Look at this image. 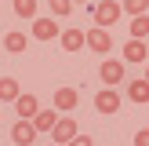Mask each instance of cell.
<instances>
[{
	"mask_svg": "<svg viewBox=\"0 0 149 146\" xmlns=\"http://www.w3.org/2000/svg\"><path fill=\"white\" fill-rule=\"evenodd\" d=\"M146 80H149V69H146Z\"/></svg>",
	"mask_w": 149,
	"mask_h": 146,
	"instance_id": "603a6c76",
	"label": "cell"
},
{
	"mask_svg": "<svg viewBox=\"0 0 149 146\" xmlns=\"http://www.w3.org/2000/svg\"><path fill=\"white\" fill-rule=\"evenodd\" d=\"M69 146H95V139H91V135H84V131H80V135H77V139H73V142H69Z\"/></svg>",
	"mask_w": 149,
	"mask_h": 146,
	"instance_id": "ffe728a7",
	"label": "cell"
},
{
	"mask_svg": "<svg viewBox=\"0 0 149 146\" xmlns=\"http://www.w3.org/2000/svg\"><path fill=\"white\" fill-rule=\"evenodd\" d=\"M15 110H18V117H22V121H33V117L40 113V102H36V95L22 91V95H18V102H15Z\"/></svg>",
	"mask_w": 149,
	"mask_h": 146,
	"instance_id": "ba28073f",
	"label": "cell"
},
{
	"mask_svg": "<svg viewBox=\"0 0 149 146\" xmlns=\"http://www.w3.org/2000/svg\"><path fill=\"white\" fill-rule=\"evenodd\" d=\"M77 102H80V91H77V88H58V91H55V110H62V113L77 110Z\"/></svg>",
	"mask_w": 149,
	"mask_h": 146,
	"instance_id": "9c48e42d",
	"label": "cell"
},
{
	"mask_svg": "<svg viewBox=\"0 0 149 146\" xmlns=\"http://www.w3.org/2000/svg\"><path fill=\"white\" fill-rule=\"evenodd\" d=\"M124 62H149V44L146 40H127L124 44Z\"/></svg>",
	"mask_w": 149,
	"mask_h": 146,
	"instance_id": "30bf717a",
	"label": "cell"
},
{
	"mask_svg": "<svg viewBox=\"0 0 149 146\" xmlns=\"http://www.w3.org/2000/svg\"><path fill=\"white\" fill-rule=\"evenodd\" d=\"M18 18H36V0H11Z\"/></svg>",
	"mask_w": 149,
	"mask_h": 146,
	"instance_id": "e0dca14e",
	"label": "cell"
},
{
	"mask_svg": "<svg viewBox=\"0 0 149 146\" xmlns=\"http://www.w3.org/2000/svg\"><path fill=\"white\" fill-rule=\"evenodd\" d=\"M18 95H22L18 80L15 77H0V102H18Z\"/></svg>",
	"mask_w": 149,
	"mask_h": 146,
	"instance_id": "4fadbf2b",
	"label": "cell"
},
{
	"mask_svg": "<svg viewBox=\"0 0 149 146\" xmlns=\"http://www.w3.org/2000/svg\"><path fill=\"white\" fill-rule=\"evenodd\" d=\"M91 15H95V26L109 29V26H116V18L124 15V4H116V0H98V4H91Z\"/></svg>",
	"mask_w": 149,
	"mask_h": 146,
	"instance_id": "6da1fadb",
	"label": "cell"
},
{
	"mask_svg": "<svg viewBox=\"0 0 149 146\" xmlns=\"http://www.w3.org/2000/svg\"><path fill=\"white\" fill-rule=\"evenodd\" d=\"M58 40H62L65 51H80V48H87V33H84V29H62V36H58Z\"/></svg>",
	"mask_w": 149,
	"mask_h": 146,
	"instance_id": "8fae6325",
	"label": "cell"
},
{
	"mask_svg": "<svg viewBox=\"0 0 149 146\" xmlns=\"http://www.w3.org/2000/svg\"><path fill=\"white\" fill-rule=\"evenodd\" d=\"M146 36H149V15L131 18V40H146Z\"/></svg>",
	"mask_w": 149,
	"mask_h": 146,
	"instance_id": "2e32d148",
	"label": "cell"
},
{
	"mask_svg": "<svg viewBox=\"0 0 149 146\" xmlns=\"http://www.w3.org/2000/svg\"><path fill=\"white\" fill-rule=\"evenodd\" d=\"M98 77H102V84H106V88L120 84V80H124V58H102Z\"/></svg>",
	"mask_w": 149,
	"mask_h": 146,
	"instance_id": "7a4b0ae2",
	"label": "cell"
},
{
	"mask_svg": "<svg viewBox=\"0 0 149 146\" xmlns=\"http://www.w3.org/2000/svg\"><path fill=\"white\" fill-rule=\"evenodd\" d=\"M146 11H149V0H124V15H131V18H138Z\"/></svg>",
	"mask_w": 149,
	"mask_h": 146,
	"instance_id": "ac0fdd59",
	"label": "cell"
},
{
	"mask_svg": "<svg viewBox=\"0 0 149 146\" xmlns=\"http://www.w3.org/2000/svg\"><path fill=\"white\" fill-rule=\"evenodd\" d=\"M73 4H84V7H91V0H73Z\"/></svg>",
	"mask_w": 149,
	"mask_h": 146,
	"instance_id": "7402d4cb",
	"label": "cell"
},
{
	"mask_svg": "<svg viewBox=\"0 0 149 146\" xmlns=\"http://www.w3.org/2000/svg\"><path fill=\"white\" fill-rule=\"evenodd\" d=\"M127 99L138 102V106L149 102V80H146V77H138V80H131V84H127Z\"/></svg>",
	"mask_w": 149,
	"mask_h": 146,
	"instance_id": "7c38bea8",
	"label": "cell"
},
{
	"mask_svg": "<svg viewBox=\"0 0 149 146\" xmlns=\"http://www.w3.org/2000/svg\"><path fill=\"white\" fill-rule=\"evenodd\" d=\"M87 48L98 51V55H109V48H113V36H109V29L91 26V29H87Z\"/></svg>",
	"mask_w": 149,
	"mask_h": 146,
	"instance_id": "277c9868",
	"label": "cell"
},
{
	"mask_svg": "<svg viewBox=\"0 0 149 146\" xmlns=\"http://www.w3.org/2000/svg\"><path fill=\"white\" fill-rule=\"evenodd\" d=\"M135 146H149V128H142V131H135Z\"/></svg>",
	"mask_w": 149,
	"mask_h": 146,
	"instance_id": "44dd1931",
	"label": "cell"
},
{
	"mask_svg": "<svg viewBox=\"0 0 149 146\" xmlns=\"http://www.w3.org/2000/svg\"><path fill=\"white\" fill-rule=\"evenodd\" d=\"M47 7H51V15H55V18H62V15L73 11V0H47Z\"/></svg>",
	"mask_w": 149,
	"mask_h": 146,
	"instance_id": "d6986e66",
	"label": "cell"
},
{
	"mask_svg": "<svg viewBox=\"0 0 149 146\" xmlns=\"http://www.w3.org/2000/svg\"><path fill=\"white\" fill-rule=\"evenodd\" d=\"M62 121V117H55V110H40V113L33 117V124H36V131H55V124Z\"/></svg>",
	"mask_w": 149,
	"mask_h": 146,
	"instance_id": "5bb4252c",
	"label": "cell"
},
{
	"mask_svg": "<svg viewBox=\"0 0 149 146\" xmlns=\"http://www.w3.org/2000/svg\"><path fill=\"white\" fill-rule=\"evenodd\" d=\"M4 48L11 51V55H22V51H26V33H18V29H11V33L4 36Z\"/></svg>",
	"mask_w": 149,
	"mask_h": 146,
	"instance_id": "9a60e30c",
	"label": "cell"
},
{
	"mask_svg": "<svg viewBox=\"0 0 149 146\" xmlns=\"http://www.w3.org/2000/svg\"><path fill=\"white\" fill-rule=\"evenodd\" d=\"M33 36L36 40H55V36H62V29H58L55 18H33Z\"/></svg>",
	"mask_w": 149,
	"mask_h": 146,
	"instance_id": "52a82bcc",
	"label": "cell"
},
{
	"mask_svg": "<svg viewBox=\"0 0 149 146\" xmlns=\"http://www.w3.org/2000/svg\"><path fill=\"white\" fill-rule=\"evenodd\" d=\"M77 135H80V128H77V121H73V117H62V121L55 124V131H51V139H55L58 146H69Z\"/></svg>",
	"mask_w": 149,
	"mask_h": 146,
	"instance_id": "5b68a950",
	"label": "cell"
},
{
	"mask_svg": "<svg viewBox=\"0 0 149 146\" xmlns=\"http://www.w3.org/2000/svg\"><path fill=\"white\" fill-rule=\"evenodd\" d=\"M120 91H116V88H102L98 95H95V110H98V113H116V110H120Z\"/></svg>",
	"mask_w": 149,
	"mask_h": 146,
	"instance_id": "3957f363",
	"label": "cell"
},
{
	"mask_svg": "<svg viewBox=\"0 0 149 146\" xmlns=\"http://www.w3.org/2000/svg\"><path fill=\"white\" fill-rule=\"evenodd\" d=\"M40 135V131H36V124L33 121H15V128H11V139H15V146H33V139Z\"/></svg>",
	"mask_w": 149,
	"mask_h": 146,
	"instance_id": "8992f818",
	"label": "cell"
}]
</instances>
